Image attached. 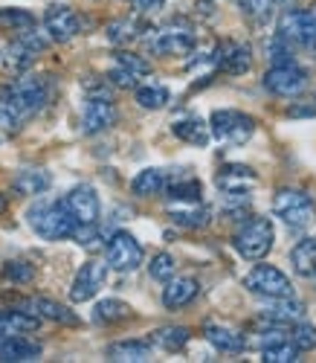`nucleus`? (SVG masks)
<instances>
[{
	"mask_svg": "<svg viewBox=\"0 0 316 363\" xmlns=\"http://www.w3.org/2000/svg\"><path fill=\"white\" fill-rule=\"evenodd\" d=\"M26 221L47 241L73 238V230H76V218L70 216L64 201H38L35 206H29Z\"/></svg>",
	"mask_w": 316,
	"mask_h": 363,
	"instance_id": "1",
	"label": "nucleus"
},
{
	"mask_svg": "<svg viewBox=\"0 0 316 363\" xmlns=\"http://www.w3.org/2000/svg\"><path fill=\"white\" fill-rule=\"evenodd\" d=\"M140 38L154 55H188L198 41L192 26L183 21H171L169 26H160V29H145Z\"/></svg>",
	"mask_w": 316,
	"mask_h": 363,
	"instance_id": "2",
	"label": "nucleus"
},
{
	"mask_svg": "<svg viewBox=\"0 0 316 363\" xmlns=\"http://www.w3.org/2000/svg\"><path fill=\"white\" fill-rule=\"evenodd\" d=\"M87 87V102L81 111V131L84 134H102L116 123V105L111 99V90L102 82H84Z\"/></svg>",
	"mask_w": 316,
	"mask_h": 363,
	"instance_id": "3",
	"label": "nucleus"
},
{
	"mask_svg": "<svg viewBox=\"0 0 316 363\" xmlns=\"http://www.w3.org/2000/svg\"><path fill=\"white\" fill-rule=\"evenodd\" d=\"M273 241H276V230H273V221L270 218H249L232 235L235 250L244 259H249V262L264 259L273 250Z\"/></svg>",
	"mask_w": 316,
	"mask_h": 363,
	"instance_id": "4",
	"label": "nucleus"
},
{
	"mask_svg": "<svg viewBox=\"0 0 316 363\" xmlns=\"http://www.w3.org/2000/svg\"><path fill=\"white\" fill-rule=\"evenodd\" d=\"M273 213L288 227H307L316 216V203L302 189H281L273 198Z\"/></svg>",
	"mask_w": 316,
	"mask_h": 363,
	"instance_id": "5",
	"label": "nucleus"
},
{
	"mask_svg": "<svg viewBox=\"0 0 316 363\" xmlns=\"http://www.w3.org/2000/svg\"><path fill=\"white\" fill-rule=\"evenodd\" d=\"M278 35H284L290 44L313 52L316 58V9L299 12V9H284L278 18Z\"/></svg>",
	"mask_w": 316,
	"mask_h": 363,
	"instance_id": "6",
	"label": "nucleus"
},
{
	"mask_svg": "<svg viewBox=\"0 0 316 363\" xmlns=\"http://www.w3.org/2000/svg\"><path fill=\"white\" fill-rule=\"evenodd\" d=\"M209 131L232 145H244L252 134H256V119L241 111H215L209 119Z\"/></svg>",
	"mask_w": 316,
	"mask_h": 363,
	"instance_id": "7",
	"label": "nucleus"
},
{
	"mask_svg": "<svg viewBox=\"0 0 316 363\" xmlns=\"http://www.w3.org/2000/svg\"><path fill=\"white\" fill-rule=\"evenodd\" d=\"M6 87H9L15 105L21 108L23 119H33L47 105V99H50V84H47L44 76H23L21 73V79L6 84Z\"/></svg>",
	"mask_w": 316,
	"mask_h": 363,
	"instance_id": "8",
	"label": "nucleus"
},
{
	"mask_svg": "<svg viewBox=\"0 0 316 363\" xmlns=\"http://www.w3.org/2000/svg\"><path fill=\"white\" fill-rule=\"evenodd\" d=\"M105 253H108V267L119 270V274H131V270H137L142 264V256H145L142 245L125 230H119V233H113L108 238V250Z\"/></svg>",
	"mask_w": 316,
	"mask_h": 363,
	"instance_id": "9",
	"label": "nucleus"
},
{
	"mask_svg": "<svg viewBox=\"0 0 316 363\" xmlns=\"http://www.w3.org/2000/svg\"><path fill=\"white\" fill-rule=\"evenodd\" d=\"M264 87L281 99H296L307 90V73L296 65H276L264 73Z\"/></svg>",
	"mask_w": 316,
	"mask_h": 363,
	"instance_id": "10",
	"label": "nucleus"
},
{
	"mask_svg": "<svg viewBox=\"0 0 316 363\" xmlns=\"http://www.w3.org/2000/svg\"><path fill=\"white\" fill-rule=\"evenodd\" d=\"M244 288L259 296H293L290 279L273 264H256L244 277Z\"/></svg>",
	"mask_w": 316,
	"mask_h": 363,
	"instance_id": "11",
	"label": "nucleus"
},
{
	"mask_svg": "<svg viewBox=\"0 0 316 363\" xmlns=\"http://www.w3.org/2000/svg\"><path fill=\"white\" fill-rule=\"evenodd\" d=\"M64 206L70 209V216L76 218V224H99V216H102V203H99V195L93 186L87 184H79L67 192L64 198Z\"/></svg>",
	"mask_w": 316,
	"mask_h": 363,
	"instance_id": "12",
	"label": "nucleus"
},
{
	"mask_svg": "<svg viewBox=\"0 0 316 363\" xmlns=\"http://www.w3.org/2000/svg\"><path fill=\"white\" fill-rule=\"evenodd\" d=\"M215 184L220 192H227L230 198H247V192L259 184V174L244 163H227L220 166L215 174Z\"/></svg>",
	"mask_w": 316,
	"mask_h": 363,
	"instance_id": "13",
	"label": "nucleus"
},
{
	"mask_svg": "<svg viewBox=\"0 0 316 363\" xmlns=\"http://www.w3.org/2000/svg\"><path fill=\"white\" fill-rule=\"evenodd\" d=\"M105 279H108V264H105V262H96V259L84 262L81 270L76 274V279H73L70 299H73V302H87V299H93V296L102 291Z\"/></svg>",
	"mask_w": 316,
	"mask_h": 363,
	"instance_id": "14",
	"label": "nucleus"
},
{
	"mask_svg": "<svg viewBox=\"0 0 316 363\" xmlns=\"http://www.w3.org/2000/svg\"><path fill=\"white\" fill-rule=\"evenodd\" d=\"M44 26H47L50 41H58V44H67V41H73V38L81 33L79 15H76L70 6H61V4H55V6L47 9Z\"/></svg>",
	"mask_w": 316,
	"mask_h": 363,
	"instance_id": "15",
	"label": "nucleus"
},
{
	"mask_svg": "<svg viewBox=\"0 0 316 363\" xmlns=\"http://www.w3.org/2000/svg\"><path fill=\"white\" fill-rule=\"evenodd\" d=\"M215 55H218L215 58L218 67L230 76H241L252 67V50L247 44H224V47H218Z\"/></svg>",
	"mask_w": 316,
	"mask_h": 363,
	"instance_id": "16",
	"label": "nucleus"
},
{
	"mask_svg": "<svg viewBox=\"0 0 316 363\" xmlns=\"http://www.w3.org/2000/svg\"><path fill=\"white\" fill-rule=\"evenodd\" d=\"M270 323H299L305 317V306L293 296H264V311Z\"/></svg>",
	"mask_w": 316,
	"mask_h": 363,
	"instance_id": "17",
	"label": "nucleus"
},
{
	"mask_svg": "<svg viewBox=\"0 0 316 363\" xmlns=\"http://www.w3.org/2000/svg\"><path fill=\"white\" fill-rule=\"evenodd\" d=\"M201 294V285H198V279H192V277H171L169 282H166V288H163V306L166 308H183V306H188L195 296Z\"/></svg>",
	"mask_w": 316,
	"mask_h": 363,
	"instance_id": "18",
	"label": "nucleus"
},
{
	"mask_svg": "<svg viewBox=\"0 0 316 363\" xmlns=\"http://www.w3.org/2000/svg\"><path fill=\"white\" fill-rule=\"evenodd\" d=\"M41 346L35 340H26L21 335L12 337H0V360L4 363H26V360H38Z\"/></svg>",
	"mask_w": 316,
	"mask_h": 363,
	"instance_id": "19",
	"label": "nucleus"
},
{
	"mask_svg": "<svg viewBox=\"0 0 316 363\" xmlns=\"http://www.w3.org/2000/svg\"><path fill=\"white\" fill-rule=\"evenodd\" d=\"M203 335H206V340H209L215 349H220V352H244V349H247V337L241 335L238 328L224 325V323H206Z\"/></svg>",
	"mask_w": 316,
	"mask_h": 363,
	"instance_id": "20",
	"label": "nucleus"
},
{
	"mask_svg": "<svg viewBox=\"0 0 316 363\" xmlns=\"http://www.w3.org/2000/svg\"><path fill=\"white\" fill-rule=\"evenodd\" d=\"M35 58H38V52H33L23 41H9L6 47H4V55H0V62H4V67L9 70V73H15V76H21V73H26L29 67L35 65Z\"/></svg>",
	"mask_w": 316,
	"mask_h": 363,
	"instance_id": "21",
	"label": "nucleus"
},
{
	"mask_svg": "<svg viewBox=\"0 0 316 363\" xmlns=\"http://www.w3.org/2000/svg\"><path fill=\"white\" fill-rule=\"evenodd\" d=\"M41 325V317L33 311H0V337L26 335Z\"/></svg>",
	"mask_w": 316,
	"mask_h": 363,
	"instance_id": "22",
	"label": "nucleus"
},
{
	"mask_svg": "<svg viewBox=\"0 0 316 363\" xmlns=\"http://www.w3.org/2000/svg\"><path fill=\"white\" fill-rule=\"evenodd\" d=\"M12 186H15L18 195L33 198V195H44V192L52 186V177H50V172H44V169H23V172H18V177H15Z\"/></svg>",
	"mask_w": 316,
	"mask_h": 363,
	"instance_id": "23",
	"label": "nucleus"
},
{
	"mask_svg": "<svg viewBox=\"0 0 316 363\" xmlns=\"http://www.w3.org/2000/svg\"><path fill=\"white\" fill-rule=\"evenodd\" d=\"M290 262L302 279H316V238H302L290 250Z\"/></svg>",
	"mask_w": 316,
	"mask_h": 363,
	"instance_id": "24",
	"label": "nucleus"
},
{
	"mask_svg": "<svg viewBox=\"0 0 316 363\" xmlns=\"http://www.w3.org/2000/svg\"><path fill=\"white\" fill-rule=\"evenodd\" d=\"M29 308H33V314H38V317H44V320H52V323H61V325H79V317H76L67 306L55 302V299L38 296V299L29 302Z\"/></svg>",
	"mask_w": 316,
	"mask_h": 363,
	"instance_id": "25",
	"label": "nucleus"
},
{
	"mask_svg": "<svg viewBox=\"0 0 316 363\" xmlns=\"http://www.w3.org/2000/svg\"><path fill=\"white\" fill-rule=\"evenodd\" d=\"M108 360L113 363H145L151 360V346L140 343V340H122L108 346Z\"/></svg>",
	"mask_w": 316,
	"mask_h": 363,
	"instance_id": "26",
	"label": "nucleus"
},
{
	"mask_svg": "<svg viewBox=\"0 0 316 363\" xmlns=\"http://www.w3.org/2000/svg\"><path fill=\"white\" fill-rule=\"evenodd\" d=\"M169 216H171L174 224L188 227V230H198V227L209 224V209L201 206V201H195V203H177V206L169 209Z\"/></svg>",
	"mask_w": 316,
	"mask_h": 363,
	"instance_id": "27",
	"label": "nucleus"
},
{
	"mask_svg": "<svg viewBox=\"0 0 316 363\" xmlns=\"http://www.w3.org/2000/svg\"><path fill=\"white\" fill-rule=\"evenodd\" d=\"M166 189V174L163 169H142L134 180H131V192L137 198H154Z\"/></svg>",
	"mask_w": 316,
	"mask_h": 363,
	"instance_id": "28",
	"label": "nucleus"
},
{
	"mask_svg": "<svg viewBox=\"0 0 316 363\" xmlns=\"http://www.w3.org/2000/svg\"><path fill=\"white\" fill-rule=\"evenodd\" d=\"M171 131H174V137H177V140L192 143V145H201V148L209 143V125L203 123V119H198V116L180 119V123H174V125H171Z\"/></svg>",
	"mask_w": 316,
	"mask_h": 363,
	"instance_id": "29",
	"label": "nucleus"
},
{
	"mask_svg": "<svg viewBox=\"0 0 316 363\" xmlns=\"http://www.w3.org/2000/svg\"><path fill=\"white\" fill-rule=\"evenodd\" d=\"M188 340H192V331L186 325H166V328H157L151 335V343L166 349V352H180Z\"/></svg>",
	"mask_w": 316,
	"mask_h": 363,
	"instance_id": "30",
	"label": "nucleus"
},
{
	"mask_svg": "<svg viewBox=\"0 0 316 363\" xmlns=\"http://www.w3.org/2000/svg\"><path fill=\"white\" fill-rule=\"evenodd\" d=\"M128 317H131V306L122 299H102V302H96V308H93V323L111 325V323H122Z\"/></svg>",
	"mask_w": 316,
	"mask_h": 363,
	"instance_id": "31",
	"label": "nucleus"
},
{
	"mask_svg": "<svg viewBox=\"0 0 316 363\" xmlns=\"http://www.w3.org/2000/svg\"><path fill=\"white\" fill-rule=\"evenodd\" d=\"M166 192L177 203H195V201H201V192L203 189H201V180L183 177V180H174V184H169V180H166Z\"/></svg>",
	"mask_w": 316,
	"mask_h": 363,
	"instance_id": "32",
	"label": "nucleus"
},
{
	"mask_svg": "<svg viewBox=\"0 0 316 363\" xmlns=\"http://www.w3.org/2000/svg\"><path fill=\"white\" fill-rule=\"evenodd\" d=\"M134 90H137L140 108H145V111H160L171 99L169 96V87H163V84H142V87H134Z\"/></svg>",
	"mask_w": 316,
	"mask_h": 363,
	"instance_id": "33",
	"label": "nucleus"
},
{
	"mask_svg": "<svg viewBox=\"0 0 316 363\" xmlns=\"http://www.w3.org/2000/svg\"><path fill=\"white\" fill-rule=\"evenodd\" d=\"M261 360L264 363H296L299 360V349L288 340H276L261 346Z\"/></svg>",
	"mask_w": 316,
	"mask_h": 363,
	"instance_id": "34",
	"label": "nucleus"
},
{
	"mask_svg": "<svg viewBox=\"0 0 316 363\" xmlns=\"http://www.w3.org/2000/svg\"><path fill=\"white\" fill-rule=\"evenodd\" d=\"M142 35V29H140V23L134 21V18H122V21H113V23H108V38H111V44H128V41H134V38H140Z\"/></svg>",
	"mask_w": 316,
	"mask_h": 363,
	"instance_id": "35",
	"label": "nucleus"
},
{
	"mask_svg": "<svg viewBox=\"0 0 316 363\" xmlns=\"http://www.w3.org/2000/svg\"><path fill=\"white\" fill-rule=\"evenodd\" d=\"M264 50H267V58L273 62V67L276 65H293V47H290V41L284 38V35H270L267 41H264Z\"/></svg>",
	"mask_w": 316,
	"mask_h": 363,
	"instance_id": "36",
	"label": "nucleus"
},
{
	"mask_svg": "<svg viewBox=\"0 0 316 363\" xmlns=\"http://www.w3.org/2000/svg\"><path fill=\"white\" fill-rule=\"evenodd\" d=\"M113 65L125 67L128 73H134L137 79H142V76H148V73H151V65L145 62V58H142V55H137V52H128V50H119V52L113 55Z\"/></svg>",
	"mask_w": 316,
	"mask_h": 363,
	"instance_id": "37",
	"label": "nucleus"
},
{
	"mask_svg": "<svg viewBox=\"0 0 316 363\" xmlns=\"http://www.w3.org/2000/svg\"><path fill=\"white\" fill-rule=\"evenodd\" d=\"M174 270H177V262L171 253H157L148 264V274L157 279V282H169L174 277Z\"/></svg>",
	"mask_w": 316,
	"mask_h": 363,
	"instance_id": "38",
	"label": "nucleus"
},
{
	"mask_svg": "<svg viewBox=\"0 0 316 363\" xmlns=\"http://www.w3.org/2000/svg\"><path fill=\"white\" fill-rule=\"evenodd\" d=\"M273 0H241V12L252 21V23H267L270 21V15H273Z\"/></svg>",
	"mask_w": 316,
	"mask_h": 363,
	"instance_id": "39",
	"label": "nucleus"
},
{
	"mask_svg": "<svg viewBox=\"0 0 316 363\" xmlns=\"http://www.w3.org/2000/svg\"><path fill=\"white\" fill-rule=\"evenodd\" d=\"M290 343H293L299 352H310V349H316V325L299 320L296 328L290 331Z\"/></svg>",
	"mask_w": 316,
	"mask_h": 363,
	"instance_id": "40",
	"label": "nucleus"
},
{
	"mask_svg": "<svg viewBox=\"0 0 316 363\" xmlns=\"http://www.w3.org/2000/svg\"><path fill=\"white\" fill-rule=\"evenodd\" d=\"M18 41H23L33 52H44V50L50 47V35L41 33L35 23H33V26H26V29H21V33H18Z\"/></svg>",
	"mask_w": 316,
	"mask_h": 363,
	"instance_id": "41",
	"label": "nucleus"
},
{
	"mask_svg": "<svg viewBox=\"0 0 316 363\" xmlns=\"http://www.w3.org/2000/svg\"><path fill=\"white\" fill-rule=\"evenodd\" d=\"M0 23L9 26L12 33H21V29L33 26V23H35V18L29 15V12H23V9H4V12H0Z\"/></svg>",
	"mask_w": 316,
	"mask_h": 363,
	"instance_id": "42",
	"label": "nucleus"
},
{
	"mask_svg": "<svg viewBox=\"0 0 316 363\" xmlns=\"http://www.w3.org/2000/svg\"><path fill=\"white\" fill-rule=\"evenodd\" d=\"M137 76L134 73H128L125 67H119V65H113V70L108 73V84H113V87H122V90H131V87H137Z\"/></svg>",
	"mask_w": 316,
	"mask_h": 363,
	"instance_id": "43",
	"label": "nucleus"
},
{
	"mask_svg": "<svg viewBox=\"0 0 316 363\" xmlns=\"http://www.w3.org/2000/svg\"><path fill=\"white\" fill-rule=\"evenodd\" d=\"M6 277L18 279V282H29V279L35 277V270L29 267V264H23V262H12V264L6 267Z\"/></svg>",
	"mask_w": 316,
	"mask_h": 363,
	"instance_id": "44",
	"label": "nucleus"
},
{
	"mask_svg": "<svg viewBox=\"0 0 316 363\" xmlns=\"http://www.w3.org/2000/svg\"><path fill=\"white\" fill-rule=\"evenodd\" d=\"M166 0H134V6L142 12V15H151V12H160Z\"/></svg>",
	"mask_w": 316,
	"mask_h": 363,
	"instance_id": "45",
	"label": "nucleus"
},
{
	"mask_svg": "<svg viewBox=\"0 0 316 363\" xmlns=\"http://www.w3.org/2000/svg\"><path fill=\"white\" fill-rule=\"evenodd\" d=\"M198 6H201V12L209 18V15L215 12V0H198Z\"/></svg>",
	"mask_w": 316,
	"mask_h": 363,
	"instance_id": "46",
	"label": "nucleus"
},
{
	"mask_svg": "<svg viewBox=\"0 0 316 363\" xmlns=\"http://www.w3.org/2000/svg\"><path fill=\"white\" fill-rule=\"evenodd\" d=\"M273 4H276V6H296L299 0H273Z\"/></svg>",
	"mask_w": 316,
	"mask_h": 363,
	"instance_id": "47",
	"label": "nucleus"
},
{
	"mask_svg": "<svg viewBox=\"0 0 316 363\" xmlns=\"http://www.w3.org/2000/svg\"><path fill=\"white\" fill-rule=\"evenodd\" d=\"M6 209V195H0V213H4Z\"/></svg>",
	"mask_w": 316,
	"mask_h": 363,
	"instance_id": "48",
	"label": "nucleus"
}]
</instances>
